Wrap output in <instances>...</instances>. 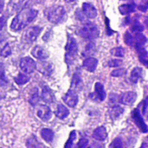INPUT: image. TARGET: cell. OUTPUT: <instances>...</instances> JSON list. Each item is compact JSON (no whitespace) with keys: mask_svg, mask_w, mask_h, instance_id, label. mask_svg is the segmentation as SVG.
<instances>
[{"mask_svg":"<svg viewBox=\"0 0 148 148\" xmlns=\"http://www.w3.org/2000/svg\"><path fill=\"white\" fill-rule=\"evenodd\" d=\"M38 11L34 9H24L19 12L12 20L10 23V29L13 31H20L30 24L37 16Z\"/></svg>","mask_w":148,"mask_h":148,"instance_id":"1","label":"cell"},{"mask_svg":"<svg viewBox=\"0 0 148 148\" xmlns=\"http://www.w3.org/2000/svg\"><path fill=\"white\" fill-rule=\"evenodd\" d=\"M47 18L49 22L60 24L67 20V12L63 6H56L49 9L47 12Z\"/></svg>","mask_w":148,"mask_h":148,"instance_id":"2","label":"cell"},{"mask_svg":"<svg viewBox=\"0 0 148 148\" xmlns=\"http://www.w3.org/2000/svg\"><path fill=\"white\" fill-rule=\"evenodd\" d=\"M78 54V44L76 40L72 37L69 36L67 44L65 46V61L69 65L72 64Z\"/></svg>","mask_w":148,"mask_h":148,"instance_id":"3","label":"cell"},{"mask_svg":"<svg viewBox=\"0 0 148 148\" xmlns=\"http://www.w3.org/2000/svg\"><path fill=\"white\" fill-rule=\"evenodd\" d=\"M79 34L82 37L88 40H95L100 36V29L98 26L93 23H86L80 29Z\"/></svg>","mask_w":148,"mask_h":148,"instance_id":"4","label":"cell"},{"mask_svg":"<svg viewBox=\"0 0 148 148\" xmlns=\"http://www.w3.org/2000/svg\"><path fill=\"white\" fill-rule=\"evenodd\" d=\"M42 29L39 26H32L28 28L23 35V41L27 43L34 42L38 38Z\"/></svg>","mask_w":148,"mask_h":148,"instance_id":"5","label":"cell"},{"mask_svg":"<svg viewBox=\"0 0 148 148\" xmlns=\"http://www.w3.org/2000/svg\"><path fill=\"white\" fill-rule=\"evenodd\" d=\"M19 65H20L21 70L26 75H30L34 73L35 70L36 69V62L29 56L22 58L20 60Z\"/></svg>","mask_w":148,"mask_h":148,"instance_id":"6","label":"cell"},{"mask_svg":"<svg viewBox=\"0 0 148 148\" xmlns=\"http://www.w3.org/2000/svg\"><path fill=\"white\" fill-rule=\"evenodd\" d=\"M132 118L134 120V121L135 122V124L138 126V127L140 128V130L144 133V134H147V125L146 123V121H144L142 115H141V112L140 111L139 108H135L134 111H133V114H132Z\"/></svg>","mask_w":148,"mask_h":148,"instance_id":"7","label":"cell"},{"mask_svg":"<svg viewBox=\"0 0 148 148\" xmlns=\"http://www.w3.org/2000/svg\"><path fill=\"white\" fill-rule=\"evenodd\" d=\"M90 98L99 101H103L107 98V93L105 91L104 86L101 82H96L95 85V92L90 94Z\"/></svg>","mask_w":148,"mask_h":148,"instance_id":"8","label":"cell"},{"mask_svg":"<svg viewBox=\"0 0 148 148\" xmlns=\"http://www.w3.org/2000/svg\"><path fill=\"white\" fill-rule=\"evenodd\" d=\"M62 99H63V101L65 102V104L68 105L69 108H75L79 101V97H78L76 92L72 89H69L65 94V95L63 96Z\"/></svg>","mask_w":148,"mask_h":148,"instance_id":"9","label":"cell"},{"mask_svg":"<svg viewBox=\"0 0 148 148\" xmlns=\"http://www.w3.org/2000/svg\"><path fill=\"white\" fill-rule=\"evenodd\" d=\"M137 99V94L133 91H128L121 94L119 97V101L126 106H132Z\"/></svg>","mask_w":148,"mask_h":148,"instance_id":"10","label":"cell"},{"mask_svg":"<svg viewBox=\"0 0 148 148\" xmlns=\"http://www.w3.org/2000/svg\"><path fill=\"white\" fill-rule=\"evenodd\" d=\"M36 115L42 121H48L52 117V112L48 106L39 105L36 109Z\"/></svg>","mask_w":148,"mask_h":148,"instance_id":"11","label":"cell"},{"mask_svg":"<svg viewBox=\"0 0 148 148\" xmlns=\"http://www.w3.org/2000/svg\"><path fill=\"white\" fill-rule=\"evenodd\" d=\"M31 55L39 61H44L49 56V54L47 51V49H45L40 45H36L32 49Z\"/></svg>","mask_w":148,"mask_h":148,"instance_id":"12","label":"cell"},{"mask_svg":"<svg viewBox=\"0 0 148 148\" xmlns=\"http://www.w3.org/2000/svg\"><path fill=\"white\" fill-rule=\"evenodd\" d=\"M82 88H83V82H82V79L81 76V73L76 71L73 75V77L71 80V88L70 89H72L75 92H78V91H82Z\"/></svg>","mask_w":148,"mask_h":148,"instance_id":"13","label":"cell"},{"mask_svg":"<svg viewBox=\"0 0 148 148\" xmlns=\"http://www.w3.org/2000/svg\"><path fill=\"white\" fill-rule=\"evenodd\" d=\"M82 13L88 18L93 19L97 16V10L90 3H82Z\"/></svg>","mask_w":148,"mask_h":148,"instance_id":"14","label":"cell"},{"mask_svg":"<svg viewBox=\"0 0 148 148\" xmlns=\"http://www.w3.org/2000/svg\"><path fill=\"white\" fill-rule=\"evenodd\" d=\"M39 64H36V69L39 70L40 73H42L43 75L49 76L54 71V66L50 62H47L44 61H41Z\"/></svg>","mask_w":148,"mask_h":148,"instance_id":"15","label":"cell"},{"mask_svg":"<svg viewBox=\"0 0 148 148\" xmlns=\"http://www.w3.org/2000/svg\"><path fill=\"white\" fill-rule=\"evenodd\" d=\"M98 63H99V62H98V60L96 58H95V57H88L83 61L82 67L86 70H88V72L93 73V72H95L96 70Z\"/></svg>","mask_w":148,"mask_h":148,"instance_id":"16","label":"cell"},{"mask_svg":"<svg viewBox=\"0 0 148 148\" xmlns=\"http://www.w3.org/2000/svg\"><path fill=\"white\" fill-rule=\"evenodd\" d=\"M41 98L44 102L49 103V104H51L55 101V96H54L53 92L46 85L42 87V93H41Z\"/></svg>","mask_w":148,"mask_h":148,"instance_id":"17","label":"cell"},{"mask_svg":"<svg viewBox=\"0 0 148 148\" xmlns=\"http://www.w3.org/2000/svg\"><path fill=\"white\" fill-rule=\"evenodd\" d=\"M93 138L98 141H104L108 138V132L105 127H99L93 132Z\"/></svg>","mask_w":148,"mask_h":148,"instance_id":"18","label":"cell"},{"mask_svg":"<svg viewBox=\"0 0 148 148\" xmlns=\"http://www.w3.org/2000/svg\"><path fill=\"white\" fill-rule=\"evenodd\" d=\"M123 113H124V108L119 105H114L112 108H110L108 111V114L110 118L114 121L118 120L123 114Z\"/></svg>","mask_w":148,"mask_h":148,"instance_id":"19","label":"cell"},{"mask_svg":"<svg viewBox=\"0 0 148 148\" xmlns=\"http://www.w3.org/2000/svg\"><path fill=\"white\" fill-rule=\"evenodd\" d=\"M136 50L139 54V58L140 62L143 63L144 66L147 67L148 66V56H147V51L145 48V46H138L135 47Z\"/></svg>","mask_w":148,"mask_h":148,"instance_id":"20","label":"cell"},{"mask_svg":"<svg viewBox=\"0 0 148 148\" xmlns=\"http://www.w3.org/2000/svg\"><path fill=\"white\" fill-rule=\"evenodd\" d=\"M56 115L60 120H65L69 115V110L62 104H59L56 108Z\"/></svg>","mask_w":148,"mask_h":148,"instance_id":"21","label":"cell"},{"mask_svg":"<svg viewBox=\"0 0 148 148\" xmlns=\"http://www.w3.org/2000/svg\"><path fill=\"white\" fill-rule=\"evenodd\" d=\"M134 46H135V47L145 46V44L147 42V36L141 32H136L134 36Z\"/></svg>","mask_w":148,"mask_h":148,"instance_id":"22","label":"cell"},{"mask_svg":"<svg viewBox=\"0 0 148 148\" xmlns=\"http://www.w3.org/2000/svg\"><path fill=\"white\" fill-rule=\"evenodd\" d=\"M142 75H143V69L142 68H139V67H136L134 68L132 72H131V75H130V80L133 83H137L138 81L142 78Z\"/></svg>","mask_w":148,"mask_h":148,"instance_id":"23","label":"cell"},{"mask_svg":"<svg viewBox=\"0 0 148 148\" xmlns=\"http://www.w3.org/2000/svg\"><path fill=\"white\" fill-rule=\"evenodd\" d=\"M41 137L48 143H50L54 140V132L49 128H43L41 131Z\"/></svg>","mask_w":148,"mask_h":148,"instance_id":"24","label":"cell"},{"mask_svg":"<svg viewBox=\"0 0 148 148\" xmlns=\"http://www.w3.org/2000/svg\"><path fill=\"white\" fill-rule=\"evenodd\" d=\"M119 10L121 15H128L135 10V3L122 4L119 7Z\"/></svg>","mask_w":148,"mask_h":148,"instance_id":"25","label":"cell"},{"mask_svg":"<svg viewBox=\"0 0 148 148\" xmlns=\"http://www.w3.org/2000/svg\"><path fill=\"white\" fill-rule=\"evenodd\" d=\"M14 81L17 85L22 86V85L26 84L29 81V76H28L27 75H23V74H18V75L14 78Z\"/></svg>","mask_w":148,"mask_h":148,"instance_id":"26","label":"cell"},{"mask_svg":"<svg viewBox=\"0 0 148 148\" xmlns=\"http://www.w3.org/2000/svg\"><path fill=\"white\" fill-rule=\"evenodd\" d=\"M131 29L134 32H142L144 30V27H143V25L141 24V23L138 19H135L133 22V24L131 26Z\"/></svg>","mask_w":148,"mask_h":148,"instance_id":"27","label":"cell"},{"mask_svg":"<svg viewBox=\"0 0 148 148\" xmlns=\"http://www.w3.org/2000/svg\"><path fill=\"white\" fill-rule=\"evenodd\" d=\"M124 42L127 45H128L130 47H134V36L130 32L127 31L124 35Z\"/></svg>","mask_w":148,"mask_h":148,"instance_id":"28","label":"cell"},{"mask_svg":"<svg viewBox=\"0 0 148 148\" xmlns=\"http://www.w3.org/2000/svg\"><path fill=\"white\" fill-rule=\"evenodd\" d=\"M110 53L117 57H123L125 56V49L122 47H116L110 50Z\"/></svg>","mask_w":148,"mask_h":148,"instance_id":"29","label":"cell"},{"mask_svg":"<svg viewBox=\"0 0 148 148\" xmlns=\"http://www.w3.org/2000/svg\"><path fill=\"white\" fill-rule=\"evenodd\" d=\"M76 137H77L76 132H75V131H72V132L70 133V134H69V140H67V142H66V144H65V147H73V144H74V142H75V140H76Z\"/></svg>","mask_w":148,"mask_h":148,"instance_id":"30","label":"cell"},{"mask_svg":"<svg viewBox=\"0 0 148 148\" xmlns=\"http://www.w3.org/2000/svg\"><path fill=\"white\" fill-rule=\"evenodd\" d=\"M8 84V80L5 75L4 68L2 63H0V85H6Z\"/></svg>","mask_w":148,"mask_h":148,"instance_id":"31","label":"cell"},{"mask_svg":"<svg viewBox=\"0 0 148 148\" xmlns=\"http://www.w3.org/2000/svg\"><path fill=\"white\" fill-rule=\"evenodd\" d=\"M10 55H11V48H10L9 43H6L3 47V49H2V50L0 52V56H3V57H8Z\"/></svg>","mask_w":148,"mask_h":148,"instance_id":"32","label":"cell"},{"mask_svg":"<svg viewBox=\"0 0 148 148\" xmlns=\"http://www.w3.org/2000/svg\"><path fill=\"white\" fill-rule=\"evenodd\" d=\"M95 46L94 43H88L87 45V47L85 48V51L83 52L84 56H89L92 55L93 53H95Z\"/></svg>","mask_w":148,"mask_h":148,"instance_id":"33","label":"cell"},{"mask_svg":"<svg viewBox=\"0 0 148 148\" xmlns=\"http://www.w3.org/2000/svg\"><path fill=\"white\" fill-rule=\"evenodd\" d=\"M127 70L123 68H121V69H114V71L111 72V75L114 76V77H121V76H123L125 74H126Z\"/></svg>","mask_w":148,"mask_h":148,"instance_id":"34","label":"cell"},{"mask_svg":"<svg viewBox=\"0 0 148 148\" xmlns=\"http://www.w3.org/2000/svg\"><path fill=\"white\" fill-rule=\"evenodd\" d=\"M122 64V61L120 59H112L108 62V66L110 68H117Z\"/></svg>","mask_w":148,"mask_h":148,"instance_id":"35","label":"cell"},{"mask_svg":"<svg viewBox=\"0 0 148 148\" xmlns=\"http://www.w3.org/2000/svg\"><path fill=\"white\" fill-rule=\"evenodd\" d=\"M38 101H39L38 90H36V91L33 93V95H31V98H30V100H29V103H30V104H32V105L34 106V105H35V104H36Z\"/></svg>","mask_w":148,"mask_h":148,"instance_id":"36","label":"cell"},{"mask_svg":"<svg viewBox=\"0 0 148 148\" xmlns=\"http://www.w3.org/2000/svg\"><path fill=\"white\" fill-rule=\"evenodd\" d=\"M122 144H123V143H122L121 139L120 137H118V138H116V139L112 142V144L110 145V147H115V148L123 147V145H122Z\"/></svg>","mask_w":148,"mask_h":148,"instance_id":"37","label":"cell"},{"mask_svg":"<svg viewBox=\"0 0 148 148\" xmlns=\"http://www.w3.org/2000/svg\"><path fill=\"white\" fill-rule=\"evenodd\" d=\"M88 143H89V141H88V140L87 138H82V139L79 140L78 144H77V147H79V148L87 147L88 146Z\"/></svg>","mask_w":148,"mask_h":148,"instance_id":"38","label":"cell"},{"mask_svg":"<svg viewBox=\"0 0 148 148\" xmlns=\"http://www.w3.org/2000/svg\"><path fill=\"white\" fill-rule=\"evenodd\" d=\"M28 142H30V145L29 144V145L27 146V147H33V144H35V145H34V146H35V147H42L41 145H39L40 143H39V142H38L35 138H31V139H29V140H28Z\"/></svg>","mask_w":148,"mask_h":148,"instance_id":"39","label":"cell"},{"mask_svg":"<svg viewBox=\"0 0 148 148\" xmlns=\"http://www.w3.org/2000/svg\"><path fill=\"white\" fill-rule=\"evenodd\" d=\"M147 105H148V102H147V99H146L144 101H143V108H142V113H143V114L144 115H146L147 114Z\"/></svg>","mask_w":148,"mask_h":148,"instance_id":"40","label":"cell"},{"mask_svg":"<svg viewBox=\"0 0 148 148\" xmlns=\"http://www.w3.org/2000/svg\"><path fill=\"white\" fill-rule=\"evenodd\" d=\"M4 25H5V18L3 16H2V17H0V30L3 29Z\"/></svg>","mask_w":148,"mask_h":148,"instance_id":"41","label":"cell"},{"mask_svg":"<svg viewBox=\"0 0 148 148\" xmlns=\"http://www.w3.org/2000/svg\"><path fill=\"white\" fill-rule=\"evenodd\" d=\"M139 10H141V11H143V12H146L147 10V3L146 4H140L139 6Z\"/></svg>","mask_w":148,"mask_h":148,"instance_id":"42","label":"cell"},{"mask_svg":"<svg viewBox=\"0 0 148 148\" xmlns=\"http://www.w3.org/2000/svg\"><path fill=\"white\" fill-rule=\"evenodd\" d=\"M3 1L0 0V13L3 11Z\"/></svg>","mask_w":148,"mask_h":148,"instance_id":"43","label":"cell"},{"mask_svg":"<svg viewBox=\"0 0 148 148\" xmlns=\"http://www.w3.org/2000/svg\"><path fill=\"white\" fill-rule=\"evenodd\" d=\"M65 2H67V3H73V2H75V0H64Z\"/></svg>","mask_w":148,"mask_h":148,"instance_id":"44","label":"cell"}]
</instances>
